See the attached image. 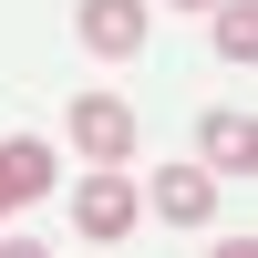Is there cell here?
Returning <instances> with one entry per match:
<instances>
[{"label": "cell", "instance_id": "6da1fadb", "mask_svg": "<svg viewBox=\"0 0 258 258\" xmlns=\"http://www.w3.org/2000/svg\"><path fill=\"white\" fill-rule=\"evenodd\" d=\"M135 217H145V186L124 176V165H103V176H83V186H73V227H83L93 248L135 238Z\"/></svg>", "mask_w": 258, "mask_h": 258}, {"label": "cell", "instance_id": "7a4b0ae2", "mask_svg": "<svg viewBox=\"0 0 258 258\" xmlns=\"http://www.w3.org/2000/svg\"><path fill=\"white\" fill-rule=\"evenodd\" d=\"M73 145L93 165H135V103L124 93H73Z\"/></svg>", "mask_w": 258, "mask_h": 258}, {"label": "cell", "instance_id": "3957f363", "mask_svg": "<svg viewBox=\"0 0 258 258\" xmlns=\"http://www.w3.org/2000/svg\"><path fill=\"white\" fill-rule=\"evenodd\" d=\"M83 41H93L103 62H135L145 41H155V11H145V0H83Z\"/></svg>", "mask_w": 258, "mask_h": 258}, {"label": "cell", "instance_id": "277c9868", "mask_svg": "<svg viewBox=\"0 0 258 258\" xmlns=\"http://www.w3.org/2000/svg\"><path fill=\"white\" fill-rule=\"evenodd\" d=\"M197 165H207V176H248V165H258V124L238 114V103L197 114Z\"/></svg>", "mask_w": 258, "mask_h": 258}, {"label": "cell", "instance_id": "5b68a950", "mask_svg": "<svg viewBox=\"0 0 258 258\" xmlns=\"http://www.w3.org/2000/svg\"><path fill=\"white\" fill-rule=\"evenodd\" d=\"M52 145H41V135H11V145H0V217H11V207H31V197H52Z\"/></svg>", "mask_w": 258, "mask_h": 258}, {"label": "cell", "instance_id": "8992f818", "mask_svg": "<svg viewBox=\"0 0 258 258\" xmlns=\"http://www.w3.org/2000/svg\"><path fill=\"white\" fill-rule=\"evenodd\" d=\"M155 217L165 227H207L217 217V176H207V165H165L155 176Z\"/></svg>", "mask_w": 258, "mask_h": 258}, {"label": "cell", "instance_id": "52a82bcc", "mask_svg": "<svg viewBox=\"0 0 258 258\" xmlns=\"http://www.w3.org/2000/svg\"><path fill=\"white\" fill-rule=\"evenodd\" d=\"M217 52H227V62H258V11H248V0L217 11Z\"/></svg>", "mask_w": 258, "mask_h": 258}, {"label": "cell", "instance_id": "ba28073f", "mask_svg": "<svg viewBox=\"0 0 258 258\" xmlns=\"http://www.w3.org/2000/svg\"><path fill=\"white\" fill-rule=\"evenodd\" d=\"M0 258H52V248H41V238H0Z\"/></svg>", "mask_w": 258, "mask_h": 258}, {"label": "cell", "instance_id": "9c48e42d", "mask_svg": "<svg viewBox=\"0 0 258 258\" xmlns=\"http://www.w3.org/2000/svg\"><path fill=\"white\" fill-rule=\"evenodd\" d=\"M207 258H258V238H217V248H207Z\"/></svg>", "mask_w": 258, "mask_h": 258}, {"label": "cell", "instance_id": "30bf717a", "mask_svg": "<svg viewBox=\"0 0 258 258\" xmlns=\"http://www.w3.org/2000/svg\"><path fill=\"white\" fill-rule=\"evenodd\" d=\"M186 11H217V0H186Z\"/></svg>", "mask_w": 258, "mask_h": 258}]
</instances>
